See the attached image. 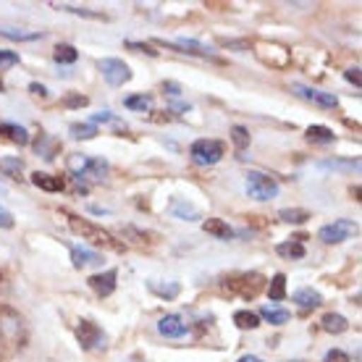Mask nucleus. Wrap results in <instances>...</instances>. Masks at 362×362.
<instances>
[{"label": "nucleus", "instance_id": "1", "mask_svg": "<svg viewBox=\"0 0 362 362\" xmlns=\"http://www.w3.org/2000/svg\"><path fill=\"white\" fill-rule=\"evenodd\" d=\"M24 341L21 317L8 308H0V362H6Z\"/></svg>", "mask_w": 362, "mask_h": 362}, {"label": "nucleus", "instance_id": "2", "mask_svg": "<svg viewBox=\"0 0 362 362\" xmlns=\"http://www.w3.org/2000/svg\"><path fill=\"white\" fill-rule=\"evenodd\" d=\"M69 226H71L74 234H79L82 239L92 242V245L105 247V250H116V252H124V250H127V245L113 239V234H108L105 228L95 226V223H90V221H84V218H79V216H71V213H69Z\"/></svg>", "mask_w": 362, "mask_h": 362}, {"label": "nucleus", "instance_id": "3", "mask_svg": "<svg viewBox=\"0 0 362 362\" xmlns=\"http://www.w3.org/2000/svg\"><path fill=\"white\" fill-rule=\"evenodd\" d=\"M263 286H265V279L260 273H239V276L226 279V284H223V289L228 294H239V297L245 299H255L263 291Z\"/></svg>", "mask_w": 362, "mask_h": 362}, {"label": "nucleus", "instance_id": "4", "mask_svg": "<svg viewBox=\"0 0 362 362\" xmlns=\"http://www.w3.org/2000/svg\"><path fill=\"white\" fill-rule=\"evenodd\" d=\"M69 171L76 176V179H103L108 176V163L103 158H84V155H71L69 158Z\"/></svg>", "mask_w": 362, "mask_h": 362}, {"label": "nucleus", "instance_id": "5", "mask_svg": "<svg viewBox=\"0 0 362 362\" xmlns=\"http://www.w3.org/2000/svg\"><path fill=\"white\" fill-rule=\"evenodd\" d=\"M245 189L250 197L263 202V199H273L279 194V181L271 179V176H265V173H260V171H250L245 179Z\"/></svg>", "mask_w": 362, "mask_h": 362}, {"label": "nucleus", "instance_id": "6", "mask_svg": "<svg viewBox=\"0 0 362 362\" xmlns=\"http://www.w3.org/2000/svg\"><path fill=\"white\" fill-rule=\"evenodd\" d=\"M357 234H360V226H357L354 221L341 218V221H334V223H328V226L320 228V231H317V239L326 242V245H339V242L352 239V236H357Z\"/></svg>", "mask_w": 362, "mask_h": 362}, {"label": "nucleus", "instance_id": "7", "mask_svg": "<svg viewBox=\"0 0 362 362\" xmlns=\"http://www.w3.org/2000/svg\"><path fill=\"white\" fill-rule=\"evenodd\" d=\"M189 155L197 165H216L223 158V142H218V139H197L189 147Z\"/></svg>", "mask_w": 362, "mask_h": 362}, {"label": "nucleus", "instance_id": "8", "mask_svg": "<svg viewBox=\"0 0 362 362\" xmlns=\"http://www.w3.org/2000/svg\"><path fill=\"white\" fill-rule=\"evenodd\" d=\"M100 71L105 76V82L110 87H121V84H127L132 79V71H129V66L124 61H118V58H103L100 61Z\"/></svg>", "mask_w": 362, "mask_h": 362}, {"label": "nucleus", "instance_id": "9", "mask_svg": "<svg viewBox=\"0 0 362 362\" xmlns=\"http://www.w3.org/2000/svg\"><path fill=\"white\" fill-rule=\"evenodd\" d=\"M76 339H79L82 349L105 346V334H103V331L98 328V323H92V320H82V323L76 326Z\"/></svg>", "mask_w": 362, "mask_h": 362}, {"label": "nucleus", "instance_id": "10", "mask_svg": "<svg viewBox=\"0 0 362 362\" xmlns=\"http://www.w3.org/2000/svg\"><path fill=\"white\" fill-rule=\"evenodd\" d=\"M291 90L297 92L299 98L310 100V103H315V105H320V108H339V98L331 95V92L313 90V87H305V84H294Z\"/></svg>", "mask_w": 362, "mask_h": 362}, {"label": "nucleus", "instance_id": "11", "mask_svg": "<svg viewBox=\"0 0 362 362\" xmlns=\"http://www.w3.org/2000/svg\"><path fill=\"white\" fill-rule=\"evenodd\" d=\"M116 279H118V271H105V273H95V276H90V289L98 294V297H110L113 291H116Z\"/></svg>", "mask_w": 362, "mask_h": 362}, {"label": "nucleus", "instance_id": "12", "mask_svg": "<svg viewBox=\"0 0 362 362\" xmlns=\"http://www.w3.org/2000/svg\"><path fill=\"white\" fill-rule=\"evenodd\" d=\"M187 331H189V326L184 323L181 315H165L158 320V334L165 336V339H181Z\"/></svg>", "mask_w": 362, "mask_h": 362}, {"label": "nucleus", "instance_id": "13", "mask_svg": "<svg viewBox=\"0 0 362 362\" xmlns=\"http://www.w3.org/2000/svg\"><path fill=\"white\" fill-rule=\"evenodd\" d=\"M74 268H92V265H103V255L87 247H71Z\"/></svg>", "mask_w": 362, "mask_h": 362}, {"label": "nucleus", "instance_id": "14", "mask_svg": "<svg viewBox=\"0 0 362 362\" xmlns=\"http://www.w3.org/2000/svg\"><path fill=\"white\" fill-rule=\"evenodd\" d=\"M202 228H205V234L216 236V239H223V242H228V239L236 236L234 228L228 226L226 221H221V218H208V221L202 223Z\"/></svg>", "mask_w": 362, "mask_h": 362}, {"label": "nucleus", "instance_id": "15", "mask_svg": "<svg viewBox=\"0 0 362 362\" xmlns=\"http://www.w3.org/2000/svg\"><path fill=\"white\" fill-rule=\"evenodd\" d=\"M32 184L40 187V189L45 192H61L64 189V179L61 176H53V173H32Z\"/></svg>", "mask_w": 362, "mask_h": 362}, {"label": "nucleus", "instance_id": "16", "mask_svg": "<svg viewBox=\"0 0 362 362\" xmlns=\"http://www.w3.org/2000/svg\"><path fill=\"white\" fill-rule=\"evenodd\" d=\"M294 302H297L302 310H315V308H320L323 297H320L315 289H297L294 291Z\"/></svg>", "mask_w": 362, "mask_h": 362}, {"label": "nucleus", "instance_id": "17", "mask_svg": "<svg viewBox=\"0 0 362 362\" xmlns=\"http://www.w3.org/2000/svg\"><path fill=\"white\" fill-rule=\"evenodd\" d=\"M257 317H265L268 323H273V326H284V323H289V310H281V308H273V305H265V308H260V313H257Z\"/></svg>", "mask_w": 362, "mask_h": 362}, {"label": "nucleus", "instance_id": "18", "mask_svg": "<svg viewBox=\"0 0 362 362\" xmlns=\"http://www.w3.org/2000/svg\"><path fill=\"white\" fill-rule=\"evenodd\" d=\"M0 134L11 139V142H16V145H29L27 129L18 127V124H0Z\"/></svg>", "mask_w": 362, "mask_h": 362}, {"label": "nucleus", "instance_id": "19", "mask_svg": "<svg viewBox=\"0 0 362 362\" xmlns=\"http://www.w3.org/2000/svg\"><path fill=\"white\" fill-rule=\"evenodd\" d=\"M323 331H328V334H344L346 328H349V323H346L344 315H339V313H328V315H323Z\"/></svg>", "mask_w": 362, "mask_h": 362}, {"label": "nucleus", "instance_id": "20", "mask_svg": "<svg viewBox=\"0 0 362 362\" xmlns=\"http://www.w3.org/2000/svg\"><path fill=\"white\" fill-rule=\"evenodd\" d=\"M308 139H310V142H315V145H334L336 134L328 127H320V124H315V127L308 129Z\"/></svg>", "mask_w": 362, "mask_h": 362}, {"label": "nucleus", "instance_id": "21", "mask_svg": "<svg viewBox=\"0 0 362 362\" xmlns=\"http://www.w3.org/2000/svg\"><path fill=\"white\" fill-rule=\"evenodd\" d=\"M168 47H179L181 53H194V55H205V58H213V53H210V47L199 45V42H194V40H176V42H168Z\"/></svg>", "mask_w": 362, "mask_h": 362}, {"label": "nucleus", "instance_id": "22", "mask_svg": "<svg viewBox=\"0 0 362 362\" xmlns=\"http://www.w3.org/2000/svg\"><path fill=\"white\" fill-rule=\"evenodd\" d=\"M234 323L242 331H252V328L260 326V317H257V313H250V310H239V313H234Z\"/></svg>", "mask_w": 362, "mask_h": 362}, {"label": "nucleus", "instance_id": "23", "mask_svg": "<svg viewBox=\"0 0 362 362\" xmlns=\"http://www.w3.org/2000/svg\"><path fill=\"white\" fill-rule=\"evenodd\" d=\"M268 297L273 302H281V299L286 297V276L284 273H276L271 279V286H268Z\"/></svg>", "mask_w": 362, "mask_h": 362}, {"label": "nucleus", "instance_id": "24", "mask_svg": "<svg viewBox=\"0 0 362 362\" xmlns=\"http://www.w3.org/2000/svg\"><path fill=\"white\" fill-rule=\"evenodd\" d=\"M276 252L281 257H286V260H299V257H305V245H299V242H284V245L276 247Z\"/></svg>", "mask_w": 362, "mask_h": 362}, {"label": "nucleus", "instance_id": "25", "mask_svg": "<svg viewBox=\"0 0 362 362\" xmlns=\"http://www.w3.org/2000/svg\"><path fill=\"white\" fill-rule=\"evenodd\" d=\"M171 213L176 218H181V221H197L199 213L192 205H187V202H181V199H173L171 202Z\"/></svg>", "mask_w": 362, "mask_h": 362}, {"label": "nucleus", "instance_id": "26", "mask_svg": "<svg viewBox=\"0 0 362 362\" xmlns=\"http://www.w3.org/2000/svg\"><path fill=\"white\" fill-rule=\"evenodd\" d=\"M124 105H127L129 110H150L153 108V98L150 95H132V98H127L124 100Z\"/></svg>", "mask_w": 362, "mask_h": 362}, {"label": "nucleus", "instance_id": "27", "mask_svg": "<svg viewBox=\"0 0 362 362\" xmlns=\"http://www.w3.org/2000/svg\"><path fill=\"white\" fill-rule=\"evenodd\" d=\"M281 221H286V223H305L310 218L308 210H302V208H284L279 213Z\"/></svg>", "mask_w": 362, "mask_h": 362}, {"label": "nucleus", "instance_id": "28", "mask_svg": "<svg viewBox=\"0 0 362 362\" xmlns=\"http://www.w3.org/2000/svg\"><path fill=\"white\" fill-rule=\"evenodd\" d=\"M0 171L11 176V179H18V173L24 171V160H18V158H3L0 160Z\"/></svg>", "mask_w": 362, "mask_h": 362}, {"label": "nucleus", "instance_id": "29", "mask_svg": "<svg viewBox=\"0 0 362 362\" xmlns=\"http://www.w3.org/2000/svg\"><path fill=\"white\" fill-rule=\"evenodd\" d=\"M53 58H55V64H74V61L79 58V53H76V47L74 45H58L55 47Z\"/></svg>", "mask_w": 362, "mask_h": 362}, {"label": "nucleus", "instance_id": "30", "mask_svg": "<svg viewBox=\"0 0 362 362\" xmlns=\"http://www.w3.org/2000/svg\"><path fill=\"white\" fill-rule=\"evenodd\" d=\"M150 289L158 294V297H163V299H176L179 297V291H181V286L179 284H155V281H150Z\"/></svg>", "mask_w": 362, "mask_h": 362}, {"label": "nucleus", "instance_id": "31", "mask_svg": "<svg viewBox=\"0 0 362 362\" xmlns=\"http://www.w3.org/2000/svg\"><path fill=\"white\" fill-rule=\"evenodd\" d=\"M0 37H8V40H24V42H32V40H40V32H21V29H3L0 27Z\"/></svg>", "mask_w": 362, "mask_h": 362}, {"label": "nucleus", "instance_id": "32", "mask_svg": "<svg viewBox=\"0 0 362 362\" xmlns=\"http://www.w3.org/2000/svg\"><path fill=\"white\" fill-rule=\"evenodd\" d=\"M95 134H98V129L92 127V124H71L74 139H92Z\"/></svg>", "mask_w": 362, "mask_h": 362}, {"label": "nucleus", "instance_id": "33", "mask_svg": "<svg viewBox=\"0 0 362 362\" xmlns=\"http://www.w3.org/2000/svg\"><path fill=\"white\" fill-rule=\"evenodd\" d=\"M231 139H234L236 150H247V147H250V132H247L245 127L231 129Z\"/></svg>", "mask_w": 362, "mask_h": 362}, {"label": "nucleus", "instance_id": "34", "mask_svg": "<svg viewBox=\"0 0 362 362\" xmlns=\"http://www.w3.org/2000/svg\"><path fill=\"white\" fill-rule=\"evenodd\" d=\"M323 168H341V171H360V160H323Z\"/></svg>", "mask_w": 362, "mask_h": 362}, {"label": "nucleus", "instance_id": "35", "mask_svg": "<svg viewBox=\"0 0 362 362\" xmlns=\"http://www.w3.org/2000/svg\"><path fill=\"white\" fill-rule=\"evenodd\" d=\"M64 11H69V13H76V16H84V18H105L103 13H98V11H90V8H79V6H61Z\"/></svg>", "mask_w": 362, "mask_h": 362}, {"label": "nucleus", "instance_id": "36", "mask_svg": "<svg viewBox=\"0 0 362 362\" xmlns=\"http://www.w3.org/2000/svg\"><path fill=\"white\" fill-rule=\"evenodd\" d=\"M18 64V53H11V50H0V71L3 69H11V66Z\"/></svg>", "mask_w": 362, "mask_h": 362}, {"label": "nucleus", "instance_id": "37", "mask_svg": "<svg viewBox=\"0 0 362 362\" xmlns=\"http://www.w3.org/2000/svg\"><path fill=\"white\" fill-rule=\"evenodd\" d=\"M35 147H37V153L42 155V158H47V160H50V158H53V153H55V145H53V142H47V136H42Z\"/></svg>", "mask_w": 362, "mask_h": 362}, {"label": "nucleus", "instance_id": "38", "mask_svg": "<svg viewBox=\"0 0 362 362\" xmlns=\"http://www.w3.org/2000/svg\"><path fill=\"white\" fill-rule=\"evenodd\" d=\"M344 79L349 84H354V87H357V90H360L362 87V79H360V69H357V66H354V69H346L344 71Z\"/></svg>", "mask_w": 362, "mask_h": 362}, {"label": "nucleus", "instance_id": "39", "mask_svg": "<svg viewBox=\"0 0 362 362\" xmlns=\"http://www.w3.org/2000/svg\"><path fill=\"white\" fill-rule=\"evenodd\" d=\"M127 47H132V50H136V53L158 55V50H153V45H147V42H127Z\"/></svg>", "mask_w": 362, "mask_h": 362}, {"label": "nucleus", "instance_id": "40", "mask_svg": "<svg viewBox=\"0 0 362 362\" xmlns=\"http://www.w3.org/2000/svg\"><path fill=\"white\" fill-rule=\"evenodd\" d=\"M326 362H349V354L341 352V349H331L326 354Z\"/></svg>", "mask_w": 362, "mask_h": 362}, {"label": "nucleus", "instance_id": "41", "mask_svg": "<svg viewBox=\"0 0 362 362\" xmlns=\"http://www.w3.org/2000/svg\"><path fill=\"white\" fill-rule=\"evenodd\" d=\"M221 45H223V47H236V50H247V47H250V42H245V40H221Z\"/></svg>", "mask_w": 362, "mask_h": 362}, {"label": "nucleus", "instance_id": "42", "mask_svg": "<svg viewBox=\"0 0 362 362\" xmlns=\"http://www.w3.org/2000/svg\"><path fill=\"white\" fill-rule=\"evenodd\" d=\"M110 121H116V118L110 116L108 110H103V113H95V116H92V127H95V124H110Z\"/></svg>", "mask_w": 362, "mask_h": 362}, {"label": "nucleus", "instance_id": "43", "mask_svg": "<svg viewBox=\"0 0 362 362\" xmlns=\"http://www.w3.org/2000/svg\"><path fill=\"white\" fill-rule=\"evenodd\" d=\"M0 226H3V228H13V216H11L6 208H0Z\"/></svg>", "mask_w": 362, "mask_h": 362}, {"label": "nucleus", "instance_id": "44", "mask_svg": "<svg viewBox=\"0 0 362 362\" xmlns=\"http://www.w3.org/2000/svg\"><path fill=\"white\" fill-rule=\"evenodd\" d=\"M29 92L37 95V98H47V87H42V84H37V82L29 84Z\"/></svg>", "mask_w": 362, "mask_h": 362}, {"label": "nucleus", "instance_id": "45", "mask_svg": "<svg viewBox=\"0 0 362 362\" xmlns=\"http://www.w3.org/2000/svg\"><path fill=\"white\" fill-rule=\"evenodd\" d=\"M66 105H71V108H76V105H87V98H84V95H74V98L66 100Z\"/></svg>", "mask_w": 362, "mask_h": 362}, {"label": "nucleus", "instance_id": "46", "mask_svg": "<svg viewBox=\"0 0 362 362\" xmlns=\"http://www.w3.org/2000/svg\"><path fill=\"white\" fill-rule=\"evenodd\" d=\"M163 90L168 92V95H173V98H176V95H181V87L176 82H165L163 84Z\"/></svg>", "mask_w": 362, "mask_h": 362}, {"label": "nucleus", "instance_id": "47", "mask_svg": "<svg viewBox=\"0 0 362 362\" xmlns=\"http://www.w3.org/2000/svg\"><path fill=\"white\" fill-rule=\"evenodd\" d=\"M239 362H263V360H260V357H255V354H245Z\"/></svg>", "mask_w": 362, "mask_h": 362}, {"label": "nucleus", "instance_id": "48", "mask_svg": "<svg viewBox=\"0 0 362 362\" xmlns=\"http://www.w3.org/2000/svg\"><path fill=\"white\" fill-rule=\"evenodd\" d=\"M294 362H302V360H294Z\"/></svg>", "mask_w": 362, "mask_h": 362}]
</instances>
